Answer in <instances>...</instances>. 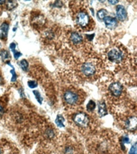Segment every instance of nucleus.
Segmentation results:
<instances>
[{
	"label": "nucleus",
	"instance_id": "nucleus-4",
	"mask_svg": "<svg viewBox=\"0 0 137 154\" xmlns=\"http://www.w3.org/2000/svg\"><path fill=\"white\" fill-rule=\"evenodd\" d=\"M89 17L85 12H79L76 16V23L79 26L82 27H85L89 23Z\"/></svg>",
	"mask_w": 137,
	"mask_h": 154
},
{
	"label": "nucleus",
	"instance_id": "nucleus-28",
	"mask_svg": "<svg viewBox=\"0 0 137 154\" xmlns=\"http://www.w3.org/2000/svg\"><path fill=\"white\" fill-rule=\"evenodd\" d=\"M54 7H60L61 6H62V3L60 2V1H56L54 3V4H53Z\"/></svg>",
	"mask_w": 137,
	"mask_h": 154
},
{
	"label": "nucleus",
	"instance_id": "nucleus-32",
	"mask_svg": "<svg viewBox=\"0 0 137 154\" xmlns=\"http://www.w3.org/2000/svg\"><path fill=\"white\" fill-rule=\"evenodd\" d=\"M108 3H109L110 4L115 5V4H117V3H118V1H117V0H116V1H112V0H109V1H108Z\"/></svg>",
	"mask_w": 137,
	"mask_h": 154
},
{
	"label": "nucleus",
	"instance_id": "nucleus-5",
	"mask_svg": "<svg viewBox=\"0 0 137 154\" xmlns=\"http://www.w3.org/2000/svg\"><path fill=\"white\" fill-rule=\"evenodd\" d=\"M82 72L83 73V75L86 76H93L95 72V68L92 64L91 63H86L83 64L81 68Z\"/></svg>",
	"mask_w": 137,
	"mask_h": 154
},
{
	"label": "nucleus",
	"instance_id": "nucleus-34",
	"mask_svg": "<svg viewBox=\"0 0 137 154\" xmlns=\"http://www.w3.org/2000/svg\"><path fill=\"white\" fill-rule=\"evenodd\" d=\"M4 3H6L5 1H0V4H4Z\"/></svg>",
	"mask_w": 137,
	"mask_h": 154
},
{
	"label": "nucleus",
	"instance_id": "nucleus-18",
	"mask_svg": "<svg viewBox=\"0 0 137 154\" xmlns=\"http://www.w3.org/2000/svg\"><path fill=\"white\" fill-rule=\"evenodd\" d=\"M0 56L3 58V60L6 61L7 60H8L10 58V54L8 53V51H6V50H2L0 51Z\"/></svg>",
	"mask_w": 137,
	"mask_h": 154
},
{
	"label": "nucleus",
	"instance_id": "nucleus-16",
	"mask_svg": "<svg viewBox=\"0 0 137 154\" xmlns=\"http://www.w3.org/2000/svg\"><path fill=\"white\" fill-rule=\"evenodd\" d=\"M19 66L24 72H27L28 69V62L26 60H22L19 62Z\"/></svg>",
	"mask_w": 137,
	"mask_h": 154
},
{
	"label": "nucleus",
	"instance_id": "nucleus-15",
	"mask_svg": "<svg viewBox=\"0 0 137 154\" xmlns=\"http://www.w3.org/2000/svg\"><path fill=\"white\" fill-rule=\"evenodd\" d=\"M45 137H47V139H52L53 137H55V132L52 128H47V130L44 133Z\"/></svg>",
	"mask_w": 137,
	"mask_h": 154
},
{
	"label": "nucleus",
	"instance_id": "nucleus-17",
	"mask_svg": "<svg viewBox=\"0 0 137 154\" xmlns=\"http://www.w3.org/2000/svg\"><path fill=\"white\" fill-rule=\"evenodd\" d=\"M95 106H96L95 103L92 100H90L87 104V110L88 112H92L95 108Z\"/></svg>",
	"mask_w": 137,
	"mask_h": 154
},
{
	"label": "nucleus",
	"instance_id": "nucleus-36",
	"mask_svg": "<svg viewBox=\"0 0 137 154\" xmlns=\"http://www.w3.org/2000/svg\"><path fill=\"white\" fill-rule=\"evenodd\" d=\"M0 153H1V152H0Z\"/></svg>",
	"mask_w": 137,
	"mask_h": 154
},
{
	"label": "nucleus",
	"instance_id": "nucleus-35",
	"mask_svg": "<svg viewBox=\"0 0 137 154\" xmlns=\"http://www.w3.org/2000/svg\"><path fill=\"white\" fill-rule=\"evenodd\" d=\"M2 82H3V80H2V77L0 76V84H2Z\"/></svg>",
	"mask_w": 137,
	"mask_h": 154
},
{
	"label": "nucleus",
	"instance_id": "nucleus-26",
	"mask_svg": "<svg viewBox=\"0 0 137 154\" xmlns=\"http://www.w3.org/2000/svg\"><path fill=\"white\" fill-rule=\"evenodd\" d=\"M11 73L12 74L11 82H15V81H16V80H17V75H16V73H15V70H14V68H12V70L11 71Z\"/></svg>",
	"mask_w": 137,
	"mask_h": 154
},
{
	"label": "nucleus",
	"instance_id": "nucleus-24",
	"mask_svg": "<svg viewBox=\"0 0 137 154\" xmlns=\"http://www.w3.org/2000/svg\"><path fill=\"white\" fill-rule=\"evenodd\" d=\"M74 153V149L72 147H66L64 150V154H73Z\"/></svg>",
	"mask_w": 137,
	"mask_h": 154
},
{
	"label": "nucleus",
	"instance_id": "nucleus-13",
	"mask_svg": "<svg viewBox=\"0 0 137 154\" xmlns=\"http://www.w3.org/2000/svg\"><path fill=\"white\" fill-rule=\"evenodd\" d=\"M64 118L62 115H58L56 119V124L59 128H64Z\"/></svg>",
	"mask_w": 137,
	"mask_h": 154
},
{
	"label": "nucleus",
	"instance_id": "nucleus-25",
	"mask_svg": "<svg viewBox=\"0 0 137 154\" xmlns=\"http://www.w3.org/2000/svg\"><path fill=\"white\" fill-rule=\"evenodd\" d=\"M129 154H136V143L131 147V149L129 151Z\"/></svg>",
	"mask_w": 137,
	"mask_h": 154
},
{
	"label": "nucleus",
	"instance_id": "nucleus-11",
	"mask_svg": "<svg viewBox=\"0 0 137 154\" xmlns=\"http://www.w3.org/2000/svg\"><path fill=\"white\" fill-rule=\"evenodd\" d=\"M71 41L74 44H79L83 41V38H82L81 35H79L78 32H72L70 36Z\"/></svg>",
	"mask_w": 137,
	"mask_h": 154
},
{
	"label": "nucleus",
	"instance_id": "nucleus-14",
	"mask_svg": "<svg viewBox=\"0 0 137 154\" xmlns=\"http://www.w3.org/2000/svg\"><path fill=\"white\" fill-rule=\"evenodd\" d=\"M107 11L104 9H100L97 12V17L99 20H103V19L107 16Z\"/></svg>",
	"mask_w": 137,
	"mask_h": 154
},
{
	"label": "nucleus",
	"instance_id": "nucleus-10",
	"mask_svg": "<svg viewBox=\"0 0 137 154\" xmlns=\"http://www.w3.org/2000/svg\"><path fill=\"white\" fill-rule=\"evenodd\" d=\"M9 30V24L7 23H3L0 27V38L2 39H6L7 36V32Z\"/></svg>",
	"mask_w": 137,
	"mask_h": 154
},
{
	"label": "nucleus",
	"instance_id": "nucleus-6",
	"mask_svg": "<svg viewBox=\"0 0 137 154\" xmlns=\"http://www.w3.org/2000/svg\"><path fill=\"white\" fill-rule=\"evenodd\" d=\"M109 90L114 96L118 97V96H120L122 93V92H123V87L120 83H113L109 86Z\"/></svg>",
	"mask_w": 137,
	"mask_h": 154
},
{
	"label": "nucleus",
	"instance_id": "nucleus-8",
	"mask_svg": "<svg viewBox=\"0 0 137 154\" xmlns=\"http://www.w3.org/2000/svg\"><path fill=\"white\" fill-rule=\"evenodd\" d=\"M116 18L120 20V21H124L127 19V11L124 8V6L122 5H119L116 7Z\"/></svg>",
	"mask_w": 137,
	"mask_h": 154
},
{
	"label": "nucleus",
	"instance_id": "nucleus-20",
	"mask_svg": "<svg viewBox=\"0 0 137 154\" xmlns=\"http://www.w3.org/2000/svg\"><path fill=\"white\" fill-rule=\"evenodd\" d=\"M6 3H7V8L9 11H11L14 8H15V7L17 5L16 2H6Z\"/></svg>",
	"mask_w": 137,
	"mask_h": 154
},
{
	"label": "nucleus",
	"instance_id": "nucleus-33",
	"mask_svg": "<svg viewBox=\"0 0 137 154\" xmlns=\"http://www.w3.org/2000/svg\"><path fill=\"white\" fill-rule=\"evenodd\" d=\"M3 113V107L0 105V116L2 115Z\"/></svg>",
	"mask_w": 137,
	"mask_h": 154
},
{
	"label": "nucleus",
	"instance_id": "nucleus-31",
	"mask_svg": "<svg viewBox=\"0 0 137 154\" xmlns=\"http://www.w3.org/2000/svg\"><path fill=\"white\" fill-rule=\"evenodd\" d=\"M19 93H20V96H21V97H23V98H25V94H24L23 89V88H20V89L19 90Z\"/></svg>",
	"mask_w": 137,
	"mask_h": 154
},
{
	"label": "nucleus",
	"instance_id": "nucleus-30",
	"mask_svg": "<svg viewBox=\"0 0 137 154\" xmlns=\"http://www.w3.org/2000/svg\"><path fill=\"white\" fill-rule=\"evenodd\" d=\"M94 36H95V34H91V35L87 34V35H86V37L88 38V40H90V41H91V40H92V39H93Z\"/></svg>",
	"mask_w": 137,
	"mask_h": 154
},
{
	"label": "nucleus",
	"instance_id": "nucleus-22",
	"mask_svg": "<svg viewBox=\"0 0 137 154\" xmlns=\"http://www.w3.org/2000/svg\"><path fill=\"white\" fill-rule=\"evenodd\" d=\"M27 84H28V87L30 88H34L38 86V84L37 82L34 81V80H29L27 82Z\"/></svg>",
	"mask_w": 137,
	"mask_h": 154
},
{
	"label": "nucleus",
	"instance_id": "nucleus-23",
	"mask_svg": "<svg viewBox=\"0 0 137 154\" xmlns=\"http://www.w3.org/2000/svg\"><path fill=\"white\" fill-rule=\"evenodd\" d=\"M130 143V140L128 136H124V137L121 138V145H122V148H123V145L124 144H128Z\"/></svg>",
	"mask_w": 137,
	"mask_h": 154
},
{
	"label": "nucleus",
	"instance_id": "nucleus-1",
	"mask_svg": "<svg viewBox=\"0 0 137 154\" xmlns=\"http://www.w3.org/2000/svg\"><path fill=\"white\" fill-rule=\"evenodd\" d=\"M73 121L75 122V124L78 125L79 127L82 128H85L89 124V118L87 115H86L85 113H76L73 116Z\"/></svg>",
	"mask_w": 137,
	"mask_h": 154
},
{
	"label": "nucleus",
	"instance_id": "nucleus-9",
	"mask_svg": "<svg viewBox=\"0 0 137 154\" xmlns=\"http://www.w3.org/2000/svg\"><path fill=\"white\" fill-rule=\"evenodd\" d=\"M103 22H104L105 25L107 26V28H110V29H113L116 27V26L118 24L116 19L111 17V16H106L103 19Z\"/></svg>",
	"mask_w": 137,
	"mask_h": 154
},
{
	"label": "nucleus",
	"instance_id": "nucleus-12",
	"mask_svg": "<svg viewBox=\"0 0 137 154\" xmlns=\"http://www.w3.org/2000/svg\"><path fill=\"white\" fill-rule=\"evenodd\" d=\"M98 114L100 117H103L107 114V107H106L105 103L100 102L98 104Z\"/></svg>",
	"mask_w": 137,
	"mask_h": 154
},
{
	"label": "nucleus",
	"instance_id": "nucleus-3",
	"mask_svg": "<svg viewBox=\"0 0 137 154\" xmlns=\"http://www.w3.org/2000/svg\"><path fill=\"white\" fill-rule=\"evenodd\" d=\"M64 98L68 104H75L79 100V96L77 93L72 91H68L64 95Z\"/></svg>",
	"mask_w": 137,
	"mask_h": 154
},
{
	"label": "nucleus",
	"instance_id": "nucleus-19",
	"mask_svg": "<svg viewBox=\"0 0 137 154\" xmlns=\"http://www.w3.org/2000/svg\"><path fill=\"white\" fill-rule=\"evenodd\" d=\"M33 94L34 95V96H35V98L37 100V101L41 104L43 103V97L41 96V94L39 93V92L36 91V90H34V91H33Z\"/></svg>",
	"mask_w": 137,
	"mask_h": 154
},
{
	"label": "nucleus",
	"instance_id": "nucleus-27",
	"mask_svg": "<svg viewBox=\"0 0 137 154\" xmlns=\"http://www.w3.org/2000/svg\"><path fill=\"white\" fill-rule=\"evenodd\" d=\"M13 52H14V57H15V59H16V60L19 59V58L22 56V53L19 52V51H13Z\"/></svg>",
	"mask_w": 137,
	"mask_h": 154
},
{
	"label": "nucleus",
	"instance_id": "nucleus-7",
	"mask_svg": "<svg viewBox=\"0 0 137 154\" xmlns=\"http://www.w3.org/2000/svg\"><path fill=\"white\" fill-rule=\"evenodd\" d=\"M137 119L136 116H131L128 117L125 120V127L129 131H135L136 129Z\"/></svg>",
	"mask_w": 137,
	"mask_h": 154
},
{
	"label": "nucleus",
	"instance_id": "nucleus-29",
	"mask_svg": "<svg viewBox=\"0 0 137 154\" xmlns=\"http://www.w3.org/2000/svg\"><path fill=\"white\" fill-rule=\"evenodd\" d=\"M15 47H16V44L15 43H11V45H10V48H11V50L12 51H15Z\"/></svg>",
	"mask_w": 137,
	"mask_h": 154
},
{
	"label": "nucleus",
	"instance_id": "nucleus-21",
	"mask_svg": "<svg viewBox=\"0 0 137 154\" xmlns=\"http://www.w3.org/2000/svg\"><path fill=\"white\" fill-rule=\"evenodd\" d=\"M34 23H36V24H38L39 26L43 25V23H44V19L43 18V16H37V17L34 19Z\"/></svg>",
	"mask_w": 137,
	"mask_h": 154
},
{
	"label": "nucleus",
	"instance_id": "nucleus-2",
	"mask_svg": "<svg viewBox=\"0 0 137 154\" xmlns=\"http://www.w3.org/2000/svg\"><path fill=\"white\" fill-rule=\"evenodd\" d=\"M108 59L112 61V62H116V63H120L121 60L124 58V54L122 51H120L117 48H113L109 51L108 54Z\"/></svg>",
	"mask_w": 137,
	"mask_h": 154
}]
</instances>
